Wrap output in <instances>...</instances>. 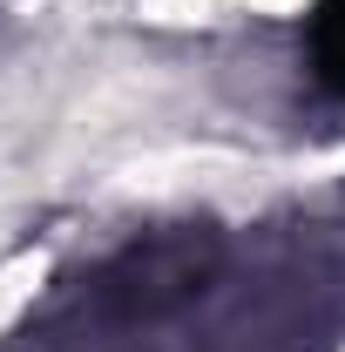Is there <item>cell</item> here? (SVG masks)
I'll return each mask as SVG.
<instances>
[{
    "label": "cell",
    "mask_w": 345,
    "mask_h": 352,
    "mask_svg": "<svg viewBox=\"0 0 345 352\" xmlns=\"http://www.w3.org/2000/svg\"><path fill=\"white\" fill-rule=\"evenodd\" d=\"M311 68L318 82L345 95V0H318V21H311Z\"/></svg>",
    "instance_id": "1"
}]
</instances>
